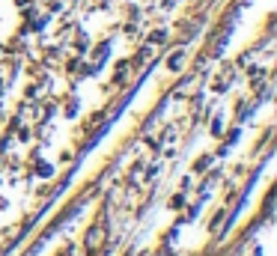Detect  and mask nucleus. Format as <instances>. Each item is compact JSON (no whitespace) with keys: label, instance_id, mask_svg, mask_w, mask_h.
Here are the masks:
<instances>
[{"label":"nucleus","instance_id":"nucleus-3","mask_svg":"<svg viewBox=\"0 0 277 256\" xmlns=\"http://www.w3.org/2000/svg\"><path fill=\"white\" fill-rule=\"evenodd\" d=\"M182 66V54H173V57H170V68H179Z\"/></svg>","mask_w":277,"mask_h":256},{"label":"nucleus","instance_id":"nucleus-1","mask_svg":"<svg viewBox=\"0 0 277 256\" xmlns=\"http://www.w3.org/2000/svg\"><path fill=\"white\" fill-rule=\"evenodd\" d=\"M102 241H104V229H102V226H93V229L87 232V247H89V250H96Z\"/></svg>","mask_w":277,"mask_h":256},{"label":"nucleus","instance_id":"nucleus-2","mask_svg":"<svg viewBox=\"0 0 277 256\" xmlns=\"http://www.w3.org/2000/svg\"><path fill=\"white\" fill-rule=\"evenodd\" d=\"M164 39H167V33H164V30H155V33L149 36V42H158V45H161Z\"/></svg>","mask_w":277,"mask_h":256}]
</instances>
